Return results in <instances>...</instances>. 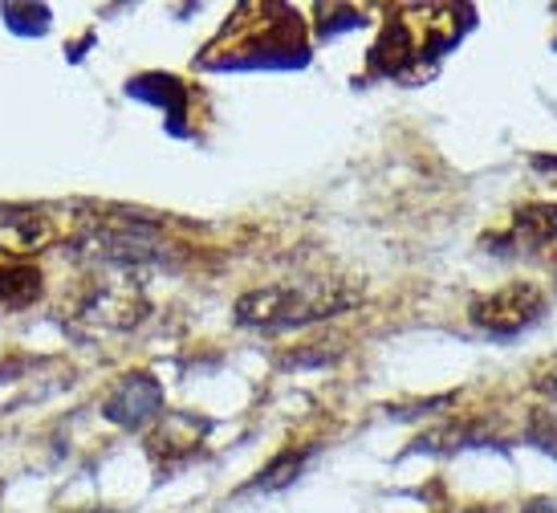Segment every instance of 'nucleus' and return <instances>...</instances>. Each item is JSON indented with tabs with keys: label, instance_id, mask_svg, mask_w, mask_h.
<instances>
[{
	"label": "nucleus",
	"instance_id": "f257e3e1",
	"mask_svg": "<svg viewBox=\"0 0 557 513\" xmlns=\"http://www.w3.org/2000/svg\"><path fill=\"white\" fill-rule=\"evenodd\" d=\"M358 294H334V285H313V290H301V285H269V290H252L236 302V322L240 327H257V330H289V327H306V322H318V318H330V314L355 306Z\"/></svg>",
	"mask_w": 557,
	"mask_h": 513
},
{
	"label": "nucleus",
	"instance_id": "f03ea898",
	"mask_svg": "<svg viewBox=\"0 0 557 513\" xmlns=\"http://www.w3.org/2000/svg\"><path fill=\"white\" fill-rule=\"evenodd\" d=\"M545 314V294L533 281H509L505 290H493L488 297L472 302V322L476 330L493 334V339H512L529 330Z\"/></svg>",
	"mask_w": 557,
	"mask_h": 513
},
{
	"label": "nucleus",
	"instance_id": "7ed1b4c3",
	"mask_svg": "<svg viewBox=\"0 0 557 513\" xmlns=\"http://www.w3.org/2000/svg\"><path fill=\"white\" fill-rule=\"evenodd\" d=\"M110 424H123V428H143V424L163 412V388H159L151 375H126L119 388L107 395L102 404Z\"/></svg>",
	"mask_w": 557,
	"mask_h": 513
},
{
	"label": "nucleus",
	"instance_id": "20e7f679",
	"mask_svg": "<svg viewBox=\"0 0 557 513\" xmlns=\"http://www.w3.org/2000/svg\"><path fill=\"white\" fill-rule=\"evenodd\" d=\"M484 245H509L512 253H542L557 245V204L537 200L512 212V224L505 236H493Z\"/></svg>",
	"mask_w": 557,
	"mask_h": 513
},
{
	"label": "nucleus",
	"instance_id": "39448f33",
	"mask_svg": "<svg viewBox=\"0 0 557 513\" xmlns=\"http://www.w3.org/2000/svg\"><path fill=\"white\" fill-rule=\"evenodd\" d=\"M41 294V273L29 265H4L0 269V306L16 310V306H29L33 297Z\"/></svg>",
	"mask_w": 557,
	"mask_h": 513
},
{
	"label": "nucleus",
	"instance_id": "423d86ee",
	"mask_svg": "<svg viewBox=\"0 0 557 513\" xmlns=\"http://www.w3.org/2000/svg\"><path fill=\"white\" fill-rule=\"evenodd\" d=\"M301 461H306V456H294V452H285V456H281L277 465L264 468L261 481H252L248 489H277V485H285L289 477H297V468H301Z\"/></svg>",
	"mask_w": 557,
	"mask_h": 513
},
{
	"label": "nucleus",
	"instance_id": "0eeeda50",
	"mask_svg": "<svg viewBox=\"0 0 557 513\" xmlns=\"http://www.w3.org/2000/svg\"><path fill=\"white\" fill-rule=\"evenodd\" d=\"M525 513H557V501H542V505H529Z\"/></svg>",
	"mask_w": 557,
	"mask_h": 513
},
{
	"label": "nucleus",
	"instance_id": "6e6552de",
	"mask_svg": "<svg viewBox=\"0 0 557 513\" xmlns=\"http://www.w3.org/2000/svg\"><path fill=\"white\" fill-rule=\"evenodd\" d=\"M542 391H549V395H554V400H557V375H549V379H542Z\"/></svg>",
	"mask_w": 557,
	"mask_h": 513
},
{
	"label": "nucleus",
	"instance_id": "1a4fd4ad",
	"mask_svg": "<svg viewBox=\"0 0 557 513\" xmlns=\"http://www.w3.org/2000/svg\"><path fill=\"white\" fill-rule=\"evenodd\" d=\"M537 168H549V171H557V159H537Z\"/></svg>",
	"mask_w": 557,
	"mask_h": 513
}]
</instances>
